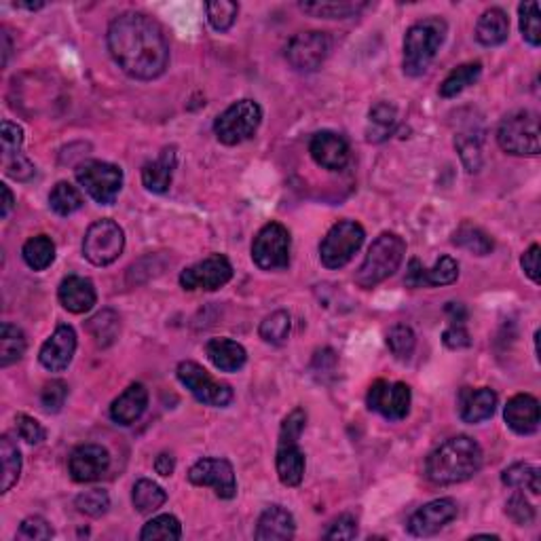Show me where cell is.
<instances>
[{"mask_svg": "<svg viewBox=\"0 0 541 541\" xmlns=\"http://www.w3.org/2000/svg\"><path fill=\"white\" fill-rule=\"evenodd\" d=\"M106 43L116 66L132 79L152 81L169 66V45L163 28L146 13L127 11L115 17Z\"/></svg>", "mask_w": 541, "mask_h": 541, "instance_id": "1", "label": "cell"}, {"mask_svg": "<svg viewBox=\"0 0 541 541\" xmlns=\"http://www.w3.org/2000/svg\"><path fill=\"white\" fill-rule=\"evenodd\" d=\"M485 455L480 444L469 436H455L438 446L425 461V476L429 482L440 486L459 485L474 478L482 469Z\"/></svg>", "mask_w": 541, "mask_h": 541, "instance_id": "2", "label": "cell"}, {"mask_svg": "<svg viewBox=\"0 0 541 541\" xmlns=\"http://www.w3.org/2000/svg\"><path fill=\"white\" fill-rule=\"evenodd\" d=\"M449 26L442 17H427L413 23L404 37V73L421 76L444 45Z\"/></svg>", "mask_w": 541, "mask_h": 541, "instance_id": "3", "label": "cell"}, {"mask_svg": "<svg viewBox=\"0 0 541 541\" xmlns=\"http://www.w3.org/2000/svg\"><path fill=\"white\" fill-rule=\"evenodd\" d=\"M406 256L404 239L396 233H381L368 248L362 267L356 273V284L360 288H370L383 284L387 278L399 269Z\"/></svg>", "mask_w": 541, "mask_h": 541, "instance_id": "4", "label": "cell"}, {"mask_svg": "<svg viewBox=\"0 0 541 541\" xmlns=\"http://www.w3.org/2000/svg\"><path fill=\"white\" fill-rule=\"evenodd\" d=\"M502 150L516 157L539 155V119L531 110H516L505 116L497 129Z\"/></svg>", "mask_w": 541, "mask_h": 541, "instance_id": "5", "label": "cell"}, {"mask_svg": "<svg viewBox=\"0 0 541 541\" xmlns=\"http://www.w3.org/2000/svg\"><path fill=\"white\" fill-rule=\"evenodd\" d=\"M262 121V108L254 99H239L214 121V133L222 144L237 146L254 138Z\"/></svg>", "mask_w": 541, "mask_h": 541, "instance_id": "6", "label": "cell"}, {"mask_svg": "<svg viewBox=\"0 0 541 541\" xmlns=\"http://www.w3.org/2000/svg\"><path fill=\"white\" fill-rule=\"evenodd\" d=\"M366 231L360 222L340 220L334 225L320 244V261L326 269H343L356 252L362 248Z\"/></svg>", "mask_w": 541, "mask_h": 541, "instance_id": "7", "label": "cell"}, {"mask_svg": "<svg viewBox=\"0 0 541 541\" xmlns=\"http://www.w3.org/2000/svg\"><path fill=\"white\" fill-rule=\"evenodd\" d=\"M76 180L99 205H113L123 188V169L106 161H83L76 167Z\"/></svg>", "mask_w": 541, "mask_h": 541, "instance_id": "8", "label": "cell"}, {"mask_svg": "<svg viewBox=\"0 0 541 541\" xmlns=\"http://www.w3.org/2000/svg\"><path fill=\"white\" fill-rule=\"evenodd\" d=\"M125 250V233L115 220L104 219L87 228L83 239V256L96 267H108Z\"/></svg>", "mask_w": 541, "mask_h": 541, "instance_id": "9", "label": "cell"}, {"mask_svg": "<svg viewBox=\"0 0 541 541\" xmlns=\"http://www.w3.org/2000/svg\"><path fill=\"white\" fill-rule=\"evenodd\" d=\"M176 374H178L180 383L202 404L214 406V408H227V406L233 402L231 385L216 381L214 376L203 366H199L197 362H180L178 368H176Z\"/></svg>", "mask_w": 541, "mask_h": 541, "instance_id": "10", "label": "cell"}, {"mask_svg": "<svg viewBox=\"0 0 541 541\" xmlns=\"http://www.w3.org/2000/svg\"><path fill=\"white\" fill-rule=\"evenodd\" d=\"M290 233L279 222H269L256 233L252 244V261L262 270L286 269L290 264Z\"/></svg>", "mask_w": 541, "mask_h": 541, "instance_id": "11", "label": "cell"}, {"mask_svg": "<svg viewBox=\"0 0 541 541\" xmlns=\"http://www.w3.org/2000/svg\"><path fill=\"white\" fill-rule=\"evenodd\" d=\"M410 402H413V393L406 383H390V381H374L370 385L366 404L370 410L385 416L387 421H402L410 413Z\"/></svg>", "mask_w": 541, "mask_h": 541, "instance_id": "12", "label": "cell"}, {"mask_svg": "<svg viewBox=\"0 0 541 541\" xmlns=\"http://www.w3.org/2000/svg\"><path fill=\"white\" fill-rule=\"evenodd\" d=\"M188 482L195 486H210L216 497L233 499L237 495V480L231 461L220 457H205L188 469Z\"/></svg>", "mask_w": 541, "mask_h": 541, "instance_id": "13", "label": "cell"}, {"mask_svg": "<svg viewBox=\"0 0 541 541\" xmlns=\"http://www.w3.org/2000/svg\"><path fill=\"white\" fill-rule=\"evenodd\" d=\"M233 278V264L228 262L227 256L211 254L203 258L202 262L193 264L180 273V286L185 290H205L214 292L227 286Z\"/></svg>", "mask_w": 541, "mask_h": 541, "instance_id": "14", "label": "cell"}, {"mask_svg": "<svg viewBox=\"0 0 541 541\" xmlns=\"http://www.w3.org/2000/svg\"><path fill=\"white\" fill-rule=\"evenodd\" d=\"M331 53V39L328 34L311 30L296 34L286 47V60L294 70L301 73H315L326 62Z\"/></svg>", "mask_w": 541, "mask_h": 541, "instance_id": "15", "label": "cell"}, {"mask_svg": "<svg viewBox=\"0 0 541 541\" xmlns=\"http://www.w3.org/2000/svg\"><path fill=\"white\" fill-rule=\"evenodd\" d=\"M459 505L455 499L442 497L434 499L425 505H421L419 510L413 511V516L408 519V533L415 537H432L442 531L446 525H451L457 519Z\"/></svg>", "mask_w": 541, "mask_h": 541, "instance_id": "16", "label": "cell"}, {"mask_svg": "<svg viewBox=\"0 0 541 541\" xmlns=\"http://www.w3.org/2000/svg\"><path fill=\"white\" fill-rule=\"evenodd\" d=\"M459 279V262L452 256H440L432 269L423 267L419 258H410L404 284L408 288L451 286Z\"/></svg>", "mask_w": 541, "mask_h": 541, "instance_id": "17", "label": "cell"}, {"mask_svg": "<svg viewBox=\"0 0 541 541\" xmlns=\"http://www.w3.org/2000/svg\"><path fill=\"white\" fill-rule=\"evenodd\" d=\"M110 455L104 446L99 444H83L73 451L68 459V472L74 482L87 485V482H96L108 472Z\"/></svg>", "mask_w": 541, "mask_h": 541, "instance_id": "18", "label": "cell"}, {"mask_svg": "<svg viewBox=\"0 0 541 541\" xmlns=\"http://www.w3.org/2000/svg\"><path fill=\"white\" fill-rule=\"evenodd\" d=\"M76 351V332L73 326H62L56 328V332L45 340V345L40 347L39 360L49 373H62L70 366Z\"/></svg>", "mask_w": 541, "mask_h": 541, "instance_id": "19", "label": "cell"}, {"mask_svg": "<svg viewBox=\"0 0 541 541\" xmlns=\"http://www.w3.org/2000/svg\"><path fill=\"white\" fill-rule=\"evenodd\" d=\"M309 152L317 166L331 172H339L349 161V144L334 132H317L309 142Z\"/></svg>", "mask_w": 541, "mask_h": 541, "instance_id": "20", "label": "cell"}, {"mask_svg": "<svg viewBox=\"0 0 541 541\" xmlns=\"http://www.w3.org/2000/svg\"><path fill=\"white\" fill-rule=\"evenodd\" d=\"M503 419L508 427L519 436H531L539 429V402L531 393H516L508 399L503 410Z\"/></svg>", "mask_w": 541, "mask_h": 541, "instance_id": "21", "label": "cell"}, {"mask_svg": "<svg viewBox=\"0 0 541 541\" xmlns=\"http://www.w3.org/2000/svg\"><path fill=\"white\" fill-rule=\"evenodd\" d=\"M294 436H279L278 455H275V469L284 486H298L305 476V452Z\"/></svg>", "mask_w": 541, "mask_h": 541, "instance_id": "22", "label": "cell"}, {"mask_svg": "<svg viewBox=\"0 0 541 541\" xmlns=\"http://www.w3.org/2000/svg\"><path fill=\"white\" fill-rule=\"evenodd\" d=\"M497 408V393L491 387H480V390H469L463 387L459 393V416L463 423L476 425L491 419Z\"/></svg>", "mask_w": 541, "mask_h": 541, "instance_id": "23", "label": "cell"}, {"mask_svg": "<svg viewBox=\"0 0 541 541\" xmlns=\"http://www.w3.org/2000/svg\"><path fill=\"white\" fill-rule=\"evenodd\" d=\"M57 298H60L62 307L70 311V313H87L93 309V305L98 301L96 288L93 281L81 275H68L66 279H62L60 288H57Z\"/></svg>", "mask_w": 541, "mask_h": 541, "instance_id": "24", "label": "cell"}, {"mask_svg": "<svg viewBox=\"0 0 541 541\" xmlns=\"http://www.w3.org/2000/svg\"><path fill=\"white\" fill-rule=\"evenodd\" d=\"M294 533H296V522H294L292 511L281 505H270L258 519L254 537L258 541H286L292 539Z\"/></svg>", "mask_w": 541, "mask_h": 541, "instance_id": "25", "label": "cell"}, {"mask_svg": "<svg viewBox=\"0 0 541 541\" xmlns=\"http://www.w3.org/2000/svg\"><path fill=\"white\" fill-rule=\"evenodd\" d=\"M146 406H149V391L142 383H133L110 404V419L123 427L133 425L144 415Z\"/></svg>", "mask_w": 541, "mask_h": 541, "instance_id": "26", "label": "cell"}, {"mask_svg": "<svg viewBox=\"0 0 541 541\" xmlns=\"http://www.w3.org/2000/svg\"><path fill=\"white\" fill-rule=\"evenodd\" d=\"M176 163H178V157H176L174 146L172 149H163L155 161L146 163L142 167V185L150 193H157V195L167 193L169 186H172Z\"/></svg>", "mask_w": 541, "mask_h": 541, "instance_id": "27", "label": "cell"}, {"mask_svg": "<svg viewBox=\"0 0 541 541\" xmlns=\"http://www.w3.org/2000/svg\"><path fill=\"white\" fill-rule=\"evenodd\" d=\"M205 356L222 373H237L248 362V351L244 349V345L231 339H211L205 345Z\"/></svg>", "mask_w": 541, "mask_h": 541, "instance_id": "28", "label": "cell"}, {"mask_svg": "<svg viewBox=\"0 0 541 541\" xmlns=\"http://www.w3.org/2000/svg\"><path fill=\"white\" fill-rule=\"evenodd\" d=\"M510 37V20L503 9H486L476 23V40L485 47H499Z\"/></svg>", "mask_w": 541, "mask_h": 541, "instance_id": "29", "label": "cell"}, {"mask_svg": "<svg viewBox=\"0 0 541 541\" xmlns=\"http://www.w3.org/2000/svg\"><path fill=\"white\" fill-rule=\"evenodd\" d=\"M398 127V110L390 102H379L370 108L368 125H366V140L373 144L385 142Z\"/></svg>", "mask_w": 541, "mask_h": 541, "instance_id": "30", "label": "cell"}, {"mask_svg": "<svg viewBox=\"0 0 541 541\" xmlns=\"http://www.w3.org/2000/svg\"><path fill=\"white\" fill-rule=\"evenodd\" d=\"M26 334L15 323L4 322L0 326V366L9 368L11 364L20 362L26 354Z\"/></svg>", "mask_w": 541, "mask_h": 541, "instance_id": "31", "label": "cell"}, {"mask_svg": "<svg viewBox=\"0 0 541 541\" xmlns=\"http://www.w3.org/2000/svg\"><path fill=\"white\" fill-rule=\"evenodd\" d=\"M303 13L311 17H320V20H347L354 17L366 7V3H349V0H323V3H301L298 4Z\"/></svg>", "mask_w": 541, "mask_h": 541, "instance_id": "32", "label": "cell"}, {"mask_svg": "<svg viewBox=\"0 0 541 541\" xmlns=\"http://www.w3.org/2000/svg\"><path fill=\"white\" fill-rule=\"evenodd\" d=\"M482 74V64L480 62H469L457 66L452 73L446 76L440 85V96L442 98H457L459 93H463L469 85H474Z\"/></svg>", "mask_w": 541, "mask_h": 541, "instance_id": "33", "label": "cell"}, {"mask_svg": "<svg viewBox=\"0 0 541 541\" xmlns=\"http://www.w3.org/2000/svg\"><path fill=\"white\" fill-rule=\"evenodd\" d=\"M121 320L113 309L99 311L87 322V332L91 334V339L96 340L98 347H110L119 339Z\"/></svg>", "mask_w": 541, "mask_h": 541, "instance_id": "34", "label": "cell"}, {"mask_svg": "<svg viewBox=\"0 0 541 541\" xmlns=\"http://www.w3.org/2000/svg\"><path fill=\"white\" fill-rule=\"evenodd\" d=\"M23 262L28 264L32 270H45L51 267V262L56 261V244L47 235H37V237L28 239L21 248Z\"/></svg>", "mask_w": 541, "mask_h": 541, "instance_id": "35", "label": "cell"}, {"mask_svg": "<svg viewBox=\"0 0 541 541\" xmlns=\"http://www.w3.org/2000/svg\"><path fill=\"white\" fill-rule=\"evenodd\" d=\"M132 502H133V508L138 510L140 514H152V511H157L167 502V493L163 491L157 482L142 478L133 485Z\"/></svg>", "mask_w": 541, "mask_h": 541, "instance_id": "36", "label": "cell"}, {"mask_svg": "<svg viewBox=\"0 0 541 541\" xmlns=\"http://www.w3.org/2000/svg\"><path fill=\"white\" fill-rule=\"evenodd\" d=\"M0 459H3V482L0 493H9L17 485L21 474V452L9 436L0 438Z\"/></svg>", "mask_w": 541, "mask_h": 541, "instance_id": "37", "label": "cell"}, {"mask_svg": "<svg viewBox=\"0 0 541 541\" xmlns=\"http://www.w3.org/2000/svg\"><path fill=\"white\" fill-rule=\"evenodd\" d=\"M541 472L539 468L528 466V463L520 461L510 466L508 469H503L502 474V482L505 486H511V489H527L531 491L533 495H539L541 493Z\"/></svg>", "mask_w": 541, "mask_h": 541, "instance_id": "38", "label": "cell"}, {"mask_svg": "<svg viewBox=\"0 0 541 541\" xmlns=\"http://www.w3.org/2000/svg\"><path fill=\"white\" fill-rule=\"evenodd\" d=\"M452 244L459 245V248L472 252V254H476V256L491 254L493 248H495V245H493V239L489 237V235H486L478 227L468 225V222H466V225H461V227L457 228L455 237H452Z\"/></svg>", "mask_w": 541, "mask_h": 541, "instance_id": "39", "label": "cell"}, {"mask_svg": "<svg viewBox=\"0 0 541 541\" xmlns=\"http://www.w3.org/2000/svg\"><path fill=\"white\" fill-rule=\"evenodd\" d=\"M49 208L57 216H70L83 208V195L70 182H57L49 195Z\"/></svg>", "mask_w": 541, "mask_h": 541, "instance_id": "40", "label": "cell"}, {"mask_svg": "<svg viewBox=\"0 0 541 541\" xmlns=\"http://www.w3.org/2000/svg\"><path fill=\"white\" fill-rule=\"evenodd\" d=\"M182 537V525L180 520L172 514H161L149 520L140 531V539L142 541H178Z\"/></svg>", "mask_w": 541, "mask_h": 541, "instance_id": "41", "label": "cell"}, {"mask_svg": "<svg viewBox=\"0 0 541 541\" xmlns=\"http://www.w3.org/2000/svg\"><path fill=\"white\" fill-rule=\"evenodd\" d=\"M292 331V320L288 311H273V313L264 317L261 322V328H258V334L264 343L269 345H284L288 337H290Z\"/></svg>", "mask_w": 541, "mask_h": 541, "instance_id": "42", "label": "cell"}, {"mask_svg": "<svg viewBox=\"0 0 541 541\" xmlns=\"http://www.w3.org/2000/svg\"><path fill=\"white\" fill-rule=\"evenodd\" d=\"M205 9H208V20L216 32L231 30L239 15V4L231 0H214V3L205 4Z\"/></svg>", "mask_w": 541, "mask_h": 541, "instance_id": "43", "label": "cell"}, {"mask_svg": "<svg viewBox=\"0 0 541 541\" xmlns=\"http://www.w3.org/2000/svg\"><path fill=\"white\" fill-rule=\"evenodd\" d=\"M387 347L398 360H410L413 356L415 347H416V337L413 332V328L404 326V323H398L393 326L390 332H387Z\"/></svg>", "mask_w": 541, "mask_h": 541, "instance_id": "44", "label": "cell"}, {"mask_svg": "<svg viewBox=\"0 0 541 541\" xmlns=\"http://www.w3.org/2000/svg\"><path fill=\"white\" fill-rule=\"evenodd\" d=\"M520 17V32L522 39L531 47L541 45V21H539V4L537 3H522L519 4Z\"/></svg>", "mask_w": 541, "mask_h": 541, "instance_id": "45", "label": "cell"}, {"mask_svg": "<svg viewBox=\"0 0 541 541\" xmlns=\"http://www.w3.org/2000/svg\"><path fill=\"white\" fill-rule=\"evenodd\" d=\"M74 505L81 514L91 516V519H99V516H104L106 511H108L110 497L104 489H91L81 493V495L74 499Z\"/></svg>", "mask_w": 541, "mask_h": 541, "instance_id": "46", "label": "cell"}, {"mask_svg": "<svg viewBox=\"0 0 541 541\" xmlns=\"http://www.w3.org/2000/svg\"><path fill=\"white\" fill-rule=\"evenodd\" d=\"M66 398H68V385L64 383V381L56 379V381H49L43 387V391H40V406H43L45 413H60L62 406L66 404Z\"/></svg>", "mask_w": 541, "mask_h": 541, "instance_id": "47", "label": "cell"}, {"mask_svg": "<svg viewBox=\"0 0 541 541\" xmlns=\"http://www.w3.org/2000/svg\"><path fill=\"white\" fill-rule=\"evenodd\" d=\"M505 514L519 527H528L535 520V508L528 503V499L522 493H514L505 503Z\"/></svg>", "mask_w": 541, "mask_h": 541, "instance_id": "48", "label": "cell"}, {"mask_svg": "<svg viewBox=\"0 0 541 541\" xmlns=\"http://www.w3.org/2000/svg\"><path fill=\"white\" fill-rule=\"evenodd\" d=\"M0 144H3V159L20 155L23 144V129L17 123L3 121L0 127Z\"/></svg>", "mask_w": 541, "mask_h": 541, "instance_id": "49", "label": "cell"}, {"mask_svg": "<svg viewBox=\"0 0 541 541\" xmlns=\"http://www.w3.org/2000/svg\"><path fill=\"white\" fill-rule=\"evenodd\" d=\"M53 537V528L43 516H30L21 522L20 531H17V539L28 541H47Z\"/></svg>", "mask_w": 541, "mask_h": 541, "instance_id": "50", "label": "cell"}, {"mask_svg": "<svg viewBox=\"0 0 541 541\" xmlns=\"http://www.w3.org/2000/svg\"><path fill=\"white\" fill-rule=\"evenodd\" d=\"M15 423H17V434H20V438L23 440V442L40 444L47 438L45 427L40 425V423L30 415L20 413L15 416Z\"/></svg>", "mask_w": 541, "mask_h": 541, "instance_id": "51", "label": "cell"}, {"mask_svg": "<svg viewBox=\"0 0 541 541\" xmlns=\"http://www.w3.org/2000/svg\"><path fill=\"white\" fill-rule=\"evenodd\" d=\"M3 167H4V174L11 176V178L20 180V182L32 180L34 174H37V167H34L32 163L21 155V152H20V155L3 159Z\"/></svg>", "mask_w": 541, "mask_h": 541, "instance_id": "52", "label": "cell"}, {"mask_svg": "<svg viewBox=\"0 0 541 541\" xmlns=\"http://www.w3.org/2000/svg\"><path fill=\"white\" fill-rule=\"evenodd\" d=\"M356 535H357V520L351 514H343L332 522L331 528L323 533V537L326 539H356Z\"/></svg>", "mask_w": 541, "mask_h": 541, "instance_id": "53", "label": "cell"}, {"mask_svg": "<svg viewBox=\"0 0 541 541\" xmlns=\"http://www.w3.org/2000/svg\"><path fill=\"white\" fill-rule=\"evenodd\" d=\"M442 340L449 349H466V347L472 345V339H469L466 323H455V322L446 328L442 334Z\"/></svg>", "mask_w": 541, "mask_h": 541, "instance_id": "54", "label": "cell"}, {"mask_svg": "<svg viewBox=\"0 0 541 541\" xmlns=\"http://www.w3.org/2000/svg\"><path fill=\"white\" fill-rule=\"evenodd\" d=\"M459 152H461V159L463 163H466L468 172H478L480 167V146L476 140L468 138V140H459L457 144Z\"/></svg>", "mask_w": 541, "mask_h": 541, "instance_id": "55", "label": "cell"}, {"mask_svg": "<svg viewBox=\"0 0 541 541\" xmlns=\"http://www.w3.org/2000/svg\"><path fill=\"white\" fill-rule=\"evenodd\" d=\"M539 252H541L539 245L533 244L520 258L522 270H525L527 278L531 279L533 284H539Z\"/></svg>", "mask_w": 541, "mask_h": 541, "instance_id": "56", "label": "cell"}, {"mask_svg": "<svg viewBox=\"0 0 541 541\" xmlns=\"http://www.w3.org/2000/svg\"><path fill=\"white\" fill-rule=\"evenodd\" d=\"M155 469H157V474H159V476H163V478H167V476H172V474H174V469H176L174 457L169 455V452H161V455H159V457L155 459Z\"/></svg>", "mask_w": 541, "mask_h": 541, "instance_id": "57", "label": "cell"}, {"mask_svg": "<svg viewBox=\"0 0 541 541\" xmlns=\"http://www.w3.org/2000/svg\"><path fill=\"white\" fill-rule=\"evenodd\" d=\"M0 191H3V210H0V216H3V219H7V216L11 214V210H13L15 199H13V193H11V188L7 185H0Z\"/></svg>", "mask_w": 541, "mask_h": 541, "instance_id": "58", "label": "cell"}, {"mask_svg": "<svg viewBox=\"0 0 541 541\" xmlns=\"http://www.w3.org/2000/svg\"><path fill=\"white\" fill-rule=\"evenodd\" d=\"M9 53H11L9 34H7V32H3V66H7V62H9Z\"/></svg>", "mask_w": 541, "mask_h": 541, "instance_id": "59", "label": "cell"}, {"mask_svg": "<svg viewBox=\"0 0 541 541\" xmlns=\"http://www.w3.org/2000/svg\"><path fill=\"white\" fill-rule=\"evenodd\" d=\"M13 7L17 9H26V11H39L45 7V3H15Z\"/></svg>", "mask_w": 541, "mask_h": 541, "instance_id": "60", "label": "cell"}]
</instances>
